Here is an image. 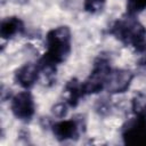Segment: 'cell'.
Listing matches in <instances>:
<instances>
[{
	"label": "cell",
	"instance_id": "1",
	"mask_svg": "<svg viewBox=\"0 0 146 146\" xmlns=\"http://www.w3.org/2000/svg\"><path fill=\"white\" fill-rule=\"evenodd\" d=\"M108 32L125 46L133 47L140 55L141 65H146V29L135 16L128 15L115 21L110 26Z\"/></svg>",
	"mask_w": 146,
	"mask_h": 146
},
{
	"label": "cell",
	"instance_id": "2",
	"mask_svg": "<svg viewBox=\"0 0 146 146\" xmlns=\"http://www.w3.org/2000/svg\"><path fill=\"white\" fill-rule=\"evenodd\" d=\"M72 49V34L68 26L62 25L50 30L46 35V52L40 62L56 66L64 63Z\"/></svg>",
	"mask_w": 146,
	"mask_h": 146
},
{
	"label": "cell",
	"instance_id": "3",
	"mask_svg": "<svg viewBox=\"0 0 146 146\" xmlns=\"http://www.w3.org/2000/svg\"><path fill=\"white\" fill-rule=\"evenodd\" d=\"M112 71L110 60L107 57H98L92 66L90 75L82 82L86 95H92L105 89L107 78Z\"/></svg>",
	"mask_w": 146,
	"mask_h": 146
},
{
	"label": "cell",
	"instance_id": "4",
	"mask_svg": "<svg viewBox=\"0 0 146 146\" xmlns=\"http://www.w3.org/2000/svg\"><path fill=\"white\" fill-rule=\"evenodd\" d=\"M121 135L127 145L146 146V116L135 115L123 125Z\"/></svg>",
	"mask_w": 146,
	"mask_h": 146
},
{
	"label": "cell",
	"instance_id": "5",
	"mask_svg": "<svg viewBox=\"0 0 146 146\" xmlns=\"http://www.w3.org/2000/svg\"><path fill=\"white\" fill-rule=\"evenodd\" d=\"M10 111L14 116L23 122H30L35 113V103L30 91H21L10 99Z\"/></svg>",
	"mask_w": 146,
	"mask_h": 146
},
{
	"label": "cell",
	"instance_id": "6",
	"mask_svg": "<svg viewBox=\"0 0 146 146\" xmlns=\"http://www.w3.org/2000/svg\"><path fill=\"white\" fill-rule=\"evenodd\" d=\"M51 131L59 141L78 139L82 131V121L79 119L60 120L51 123Z\"/></svg>",
	"mask_w": 146,
	"mask_h": 146
},
{
	"label": "cell",
	"instance_id": "7",
	"mask_svg": "<svg viewBox=\"0 0 146 146\" xmlns=\"http://www.w3.org/2000/svg\"><path fill=\"white\" fill-rule=\"evenodd\" d=\"M132 80L133 73L131 71L123 68L112 70L107 78L105 89L110 94H123L130 88Z\"/></svg>",
	"mask_w": 146,
	"mask_h": 146
},
{
	"label": "cell",
	"instance_id": "8",
	"mask_svg": "<svg viewBox=\"0 0 146 146\" xmlns=\"http://www.w3.org/2000/svg\"><path fill=\"white\" fill-rule=\"evenodd\" d=\"M40 78V68L38 63H26L16 70L14 79L17 84L24 89H30Z\"/></svg>",
	"mask_w": 146,
	"mask_h": 146
},
{
	"label": "cell",
	"instance_id": "9",
	"mask_svg": "<svg viewBox=\"0 0 146 146\" xmlns=\"http://www.w3.org/2000/svg\"><path fill=\"white\" fill-rule=\"evenodd\" d=\"M25 25L19 17L10 16L5 18L0 25V35L2 39H11L23 34Z\"/></svg>",
	"mask_w": 146,
	"mask_h": 146
},
{
	"label": "cell",
	"instance_id": "10",
	"mask_svg": "<svg viewBox=\"0 0 146 146\" xmlns=\"http://www.w3.org/2000/svg\"><path fill=\"white\" fill-rule=\"evenodd\" d=\"M64 95H65V103L70 107H75L80 99L86 96L82 82L76 79H71L66 82L64 87Z\"/></svg>",
	"mask_w": 146,
	"mask_h": 146
},
{
	"label": "cell",
	"instance_id": "11",
	"mask_svg": "<svg viewBox=\"0 0 146 146\" xmlns=\"http://www.w3.org/2000/svg\"><path fill=\"white\" fill-rule=\"evenodd\" d=\"M131 108L135 115L146 116V94L137 92L131 99Z\"/></svg>",
	"mask_w": 146,
	"mask_h": 146
},
{
	"label": "cell",
	"instance_id": "12",
	"mask_svg": "<svg viewBox=\"0 0 146 146\" xmlns=\"http://www.w3.org/2000/svg\"><path fill=\"white\" fill-rule=\"evenodd\" d=\"M106 0H83V8L89 14H97L103 10Z\"/></svg>",
	"mask_w": 146,
	"mask_h": 146
},
{
	"label": "cell",
	"instance_id": "13",
	"mask_svg": "<svg viewBox=\"0 0 146 146\" xmlns=\"http://www.w3.org/2000/svg\"><path fill=\"white\" fill-rule=\"evenodd\" d=\"M144 9H146V0H128L127 15L135 16Z\"/></svg>",
	"mask_w": 146,
	"mask_h": 146
},
{
	"label": "cell",
	"instance_id": "14",
	"mask_svg": "<svg viewBox=\"0 0 146 146\" xmlns=\"http://www.w3.org/2000/svg\"><path fill=\"white\" fill-rule=\"evenodd\" d=\"M67 107H70V106H68L65 102L58 103V104H56V105L52 107V114H54L56 117L62 119V117H64V116L66 115V113H67Z\"/></svg>",
	"mask_w": 146,
	"mask_h": 146
}]
</instances>
